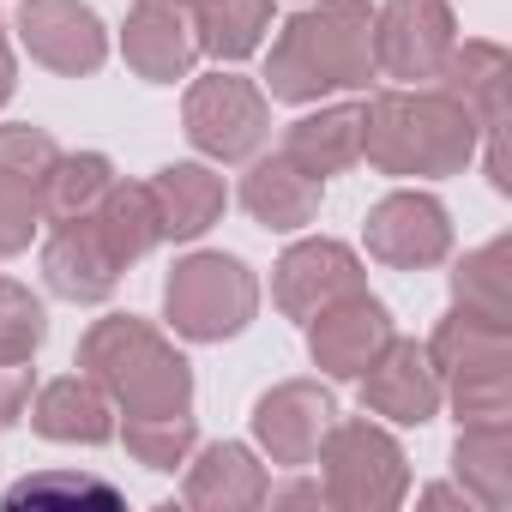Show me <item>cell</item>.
<instances>
[{
  "label": "cell",
  "mask_w": 512,
  "mask_h": 512,
  "mask_svg": "<svg viewBox=\"0 0 512 512\" xmlns=\"http://www.w3.org/2000/svg\"><path fill=\"white\" fill-rule=\"evenodd\" d=\"M374 67V7L368 0H308L290 13L266 49V97L272 103H326L344 91H368Z\"/></svg>",
  "instance_id": "6da1fadb"
},
{
  "label": "cell",
  "mask_w": 512,
  "mask_h": 512,
  "mask_svg": "<svg viewBox=\"0 0 512 512\" xmlns=\"http://www.w3.org/2000/svg\"><path fill=\"white\" fill-rule=\"evenodd\" d=\"M482 127L440 85H398L362 103V163L386 181H446L476 163Z\"/></svg>",
  "instance_id": "7a4b0ae2"
},
{
  "label": "cell",
  "mask_w": 512,
  "mask_h": 512,
  "mask_svg": "<svg viewBox=\"0 0 512 512\" xmlns=\"http://www.w3.org/2000/svg\"><path fill=\"white\" fill-rule=\"evenodd\" d=\"M79 374L115 404V422L193 416V362L139 314H103L79 338Z\"/></svg>",
  "instance_id": "3957f363"
},
{
  "label": "cell",
  "mask_w": 512,
  "mask_h": 512,
  "mask_svg": "<svg viewBox=\"0 0 512 512\" xmlns=\"http://www.w3.org/2000/svg\"><path fill=\"white\" fill-rule=\"evenodd\" d=\"M428 362L440 374V404L458 422L512 416V320L446 308L428 338Z\"/></svg>",
  "instance_id": "277c9868"
},
{
  "label": "cell",
  "mask_w": 512,
  "mask_h": 512,
  "mask_svg": "<svg viewBox=\"0 0 512 512\" xmlns=\"http://www.w3.org/2000/svg\"><path fill=\"white\" fill-rule=\"evenodd\" d=\"M260 314V272L223 247H193L163 278V320L187 344L241 338Z\"/></svg>",
  "instance_id": "5b68a950"
},
{
  "label": "cell",
  "mask_w": 512,
  "mask_h": 512,
  "mask_svg": "<svg viewBox=\"0 0 512 512\" xmlns=\"http://www.w3.org/2000/svg\"><path fill=\"white\" fill-rule=\"evenodd\" d=\"M326 506L338 512H392L410 500V452L374 416H338L314 452Z\"/></svg>",
  "instance_id": "8992f818"
},
{
  "label": "cell",
  "mask_w": 512,
  "mask_h": 512,
  "mask_svg": "<svg viewBox=\"0 0 512 512\" xmlns=\"http://www.w3.org/2000/svg\"><path fill=\"white\" fill-rule=\"evenodd\" d=\"M181 133L205 163H247L272 139V97L235 67L199 73L181 97Z\"/></svg>",
  "instance_id": "52a82bcc"
},
{
  "label": "cell",
  "mask_w": 512,
  "mask_h": 512,
  "mask_svg": "<svg viewBox=\"0 0 512 512\" xmlns=\"http://www.w3.org/2000/svg\"><path fill=\"white\" fill-rule=\"evenodd\" d=\"M362 247L386 272H434L452 260V211L428 187H392L368 205Z\"/></svg>",
  "instance_id": "ba28073f"
},
{
  "label": "cell",
  "mask_w": 512,
  "mask_h": 512,
  "mask_svg": "<svg viewBox=\"0 0 512 512\" xmlns=\"http://www.w3.org/2000/svg\"><path fill=\"white\" fill-rule=\"evenodd\" d=\"M368 290V266H362V253L350 241H332V235H302L278 253V266H272V302L284 320L308 326L320 320L332 302Z\"/></svg>",
  "instance_id": "9c48e42d"
},
{
  "label": "cell",
  "mask_w": 512,
  "mask_h": 512,
  "mask_svg": "<svg viewBox=\"0 0 512 512\" xmlns=\"http://www.w3.org/2000/svg\"><path fill=\"white\" fill-rule=\"evenodd\" d=\"M55 157H61V145L43 127H31V121L0 127V260H19L43 235V181H49Z\"/></svg>",
  "instance_id": "30bf717a"
},
{
  "label": "cell",
  "mask_w": 512,
  "mask_h": 512,
  "mask_svg": "<svg viewBox=\"0 0 512 512\" xmlns=\"http://www.w3.org/2000/svg\"><path fill=\"white\" fill-rule=\"evenodd\" d=\"M458 43L452 0H380L374 7V67L404 85H428Z\"/></svg>",
  "instance_id": "8fae6325"
},
{
  "label": "cell",
  "mask_w": 512,
  "mask_h": 512,
  "mask_svg": "<svg viewBox=\"0 0 512 512\" xmlns=\"http://www.w3.org/2000/svg\"><path fill=\"white\" fill-rule=\"evenodd\" d=\"M19 49L55 79H91L109 61V25L85 0H19Z\"/></svg>",
  "instance_id": "7c38bea8"
},
{
  "label": "cell",
  "mask_w": 512,
  "mask_h": 512,
  "mask_svg": "<svg viewBox=\"0 0 512 512\" xmlns=\"http://www.w3.org/2000/svg\"><path fill=\"white\" fill-rule=\"evenodd\" d=\"M253 452L278 470H308L326 428L338 422V404L320 380H278L272 392H260L253 404Z\"/></svg>",
  "instance_id": "4fadbf2b"
},
{
  "label": "cell",
  "mask_w": 512,
  "mask_h": 512,
  "mask_svg": "<svg viewBox=\"0 0 512 512\" xmlns=\"http://www.w3.org/2000/svg\"><path fill=\"white\" fill-rule=\"evenodd\" d=\"M362 410L386 428H428L440 416V374L428 362V344L416 338H386V350L356 374Z\"/></svg>",
  "instance_id": "5bb4252c"
},
{
  "label": "cell",
  "mask_w": 512,
  "mask_h": 512,
  "mask_svg": "<svg viewBox=\"0 0 512 512\" xmlns=\"http://www.w3.org/2000/svg\"><path fill=\"white\" fill-rule=\"evenodd\" d=\"M121 61L145 85L193 79V61H199L193 7H187V0H133L127 25H121Z\"/></svg>",
  "instance_id": "9a60e30c"
},
{
  "label": "cell",
  "mask_w": 512,
  "mask_h": 512,
  "mask_svg": "<svg viewBox=\"0 0 512 512\" xmlns=\"http://www.w3.org/2000/svg\"><path fill=\"white\" fill-rule=\"evenodd\" d=\"M392 308L374 290H356L344 302H332L320 320H308V356L326 380H356L392 338Z\"/></svg>",
  "instance_id": "2e32d148"
},
{
  "label": "cell",
  "mask_w": 512,
  "mask_h": 512,
  "mask_svg": "<svg viewBox=\"0 0 512 512\" xmlns=\"http://www.w3.org/2000/svg\"><path fill=\"white\" fill-rule=\"evenodd\" d=\"M272 494V470L247 440H211L187 452V476H181V500L193 512H253Z\"/></svg>",
  "instance_id": "e0dca14e"
},
{
  "label": "cell",
  "mask_w": 512,
  "mask_h": 512,
  "mask_svg": "<svg viewBox=\"0 0 512 512\" xmlns=\"http://www.w3.org/2000/svg\"><path fill=\"white\" fill-rule=\"evenodd\" d=\"M43 284L73 302V308H97L115 296L121 284V260L109 253V241L97 235L91 217H67V223H49L43 235Z\"/></svg>",
  "instance_id": "ac0fdd59"
},
{
  "label": "cell",
  "mask_w": 512,
  "mask_h": 512,
  "mask_svg": "<svg viewBox=\"0 0 512 512\" xmlns=\"http://www.w3.org/2000/svg\"><path fill=\"white\" fill-rule=\"evenodd\" d=\"M145 199H151V217H157V241H199L229 211V187L205 157L199 163H163L145 181Z\"/></svg>",
  "instance_id": "d6986e66"
},
{
  "label": "cell",
  "mask_w": 512,
  "mask_h": 512,
  "mask_svg": "<svg viewBox=\"0 0 512 512\" xmlns=\"http://www.w3.org/2000/svg\"><path fill=\"white\" fill-rule=\"evenodd\" d=\"M326 205V181L302 175L284 151L272 157H247V175H241V211L272 229V235H302Z\"/></svg>",
  "instance_id": "ffe728a7"
},
{
  "label": "cell",
  "mask_w": 512,
  "mask_h": 512,
  "mask_svg": "<svg viewBox=\"0 0 512 512\" xmlns=\"http://www.w3.org/2000/svg\"><path fill=\"white\" fill-rule=\"evenodd\" d=\"M428 85H440L446 97H458V103L470 109V121H476L482 133H494V127H506L512 55H506L500 43H488V37H458L452 55L440 61V73H434Z\"/></svg>",
  "instance_id": "44dd1931"
},
{
  "label": "cell",
  "mask_w": 512,
  "mask_h": 512,
  "mask_svg": "<svg viewBox=\"0 0 512 512\" xmlns=\"http://www.w3.org/2000/svg\"><path fill=\"white\" fill-rule=\"evenodd\" d=\"M31 428L55 446H109L115 440V404L97 380L61 374L31 392Z\"/></svg>",
  "instance_id": "7402d4cb"
},
{
  "label": "cell",
  "mask_w": 512,
  "mask_h": 512,
  "mask_svg": "<svg viewBox=\"0 0 512 512\" xmlns=\"http://www.w3.org/2000/svg\"><path fill=\"white\" fill-rule=\"evenodd\" d=\"M302 175L326 181V175H344L362 163V103H308V115H296L284 127V145H278Z\"/></svg>",
  "instance_id": "603a6c76"
},
{
  "label": "cell",
  "mask_w": 512,
  "mask_h": 512,
  "mask_svg": "<svg viewBox=\"0 0 512 512\" xmlns=\"http://www.w3.org/2000/svg\"><path fill=\"white\" fill-rule=\"evenodd\" d=\"M452 476L470 494V506L500 512L512 500V416L494 422H458L452 440Z\"/></svg>",
  "instance_id": "cb8c5ba5"
},
{
  "label": "cell",
  "mask_w": 512,
  "mask_h": 512,
  "mask_svg": "<svg viewBox=\"0 0 512 512\" xmlns=\"http://www.w3.org/2000/svg\"><path fill=\"white\" fill-rule=\"evenodd\" d=\"M193 31H199V55H211L217 67H241L272 37V0H199Z\"/></svg>",
  "instance_id": "d4e9b609"
},
{
  "label": "cell",
  "mask_w": 512,
  "mask_h": 512,
  "mask_svg": "<svg viewBox=\"0 0 512 512\" xmlns=\"http://www.w3.org/2000/svg\"><path fill=\"white\" fill-rule=\"evenodd\" d=\"M452 308H470V314H488V320H512V241L506 235L470 247L452 266Z\"/></svg>",
  "instance_id": "484cf974"
},
{
  "label": "cell",
  "mask_w": 512,
  "mask_h": 512,
  "mask_svg": "<svg viewBox=\"0 0 512 512\" xmlns=\"http://www.w3.org/2000/svg\"><path fill=\"white\" fill-rule=\"evenodd\" d=\"M91 223H97V235L109 241V253L121 260V272H127V266H139L145 253L157 247V217H151L145 181H121V175H115V187L97 199Z\"/></svg>",
  "instance_id": "4316f807"
},
{
  "label": "cell",
  "mask_w": 512,
  "mask_h": 512,
  "mask_svg": "<svg viewBox=\"0 0 512 512\" xmlns=\"http://www.w3.org/2000/svg\"><path fill=\"white\" fill-rule=\"evenodd\" d=\"M109 187H115V163L103 151H61L49 181H43V223L91 217Z\"/></svg>",
  "instance_id": "83f0119b"
},
{
  "label": "cell",
  "mask_w": 512,
  "mask_h": 512,
  "mask_svg": "<svg viewBox=\"0 0 512 512\" xmlns=\"http://www.w3.org/2000/svg\"><path fill=\"white\" fill-rule=\"evenodd\" d=\"M115 434H121L127 452H133L145 470H157V476L181 470L187 452L199 446V422H193V416H139V422H115Z\"/></svg>",
  "instance_id": "f1b7e54d"
},
{
  "label": "cell",
  "mask_w": 512,
  "mask_h": 512,
  "mask_svg": "<svg viewBox=\"0 0 512 512\" xmlns=\"http://www.w3.org/2000/svg\"><path fill=\"white\" fill-rule=\"evenodd\" d=\"M49 338V308L31 284L0 278V362H31Z\"/></svg>",
  "instance_id": "f546056e"
},
{
  "label": "cell",
  "mask_w": 512,
  "mask_h": 512,
  "mask_svg": "<svg viewBox=\"0 0 512 512\" xmlns=\"http://www.w3.org/2000/svg\"><path fill=\"white\" fill-rule=\"evenodd\" d=\"M7 506H121V494L79 470H43L7 488Z\"/></svg>",
  "instance_id": "4dcf8cb0"
},
{
  "label": "cell",
  "mask_w": 512,
  "mask_h": 512,
  "mask_svg": "<svg viewBox=\"0 0 512 512\" xmlns=\"http://www.w3.org/2000/svg\"><path fill=\"white\" fill-rule=\"evenodd\" d=\"M31 392H37L31 362H0V428H13L31 410Z\"/></svg>",
  "instance_id": "1f68e13d"
},
{
  "label": "cell",
  "mask_w": 512,
  "mask_h": 512,
  "mask_svg": "<svg viewBox=\"0 0 512 512\" xmlns=\"http://www.w3.org/2000/svg\"><path fill=\"white\" fill-rule=\"evenodd\" d=\"M266 500H272V506H326V488H320V476H314V482H284V488H272Z\"/></svg>",
  "instance_id": "d6a6232c"
},
{
  "label": "cell",
  "mask_w": 512,
  "mask_h": 512,
  "mask_svg": "<svg viewBox=\"0 0 512 512\" xmlns=\"http://www.w3.org/2000/svg\"><path fill=\"white\" fill-rule=\"evenodd\" d=\"M19 91V55H13V37H7V19H0V109L13 103Z\"/></svg>",
  "instance_id": "836d02e7"
},
{
  "label": "cell",
  "mask_w": 512,
  "mask_h": 512,
  "mask_svg": "<svg viewBox=\"0 0 512 512\" xmlns=\"http://www.w3.org/2000/svg\"><path fill=\"white\" fill-rule=\"evenodd\" d=\"M416 500H422V506H464V512H470V494H464V488H446V482H434V488H422Z\"/></svg>",
  "instance_id": "e575fe53"
},
{
  "label": "cell",
  "mask_w": 512,
  "mask_h": 512,
  "mask_svg": "<svg viewBox=\"0 0 512 512\" xmlns=\"http://www.w3.org/2000/svg\"><path fill=\"white\" fill-rule=\"evenodd\" d=\"M187 7H199V0H187Z\"/></svg>",
  "instance_id": "d590c367"
},
{
  "label": "cell",
  "mask_w": 512,
  "mask_h": 512,
  "mask_svg": "<svg viewBox=\"0 0 512 512\" xmlns=\"http://www.w3.org/2000/svg\"><path fill=\"white\" fill-rule=\"evenodd\" d=\"M302 7H308V0H302Z\"/></svg>",
  "instance_id": "8d00e7d4"
}]
</instances>
